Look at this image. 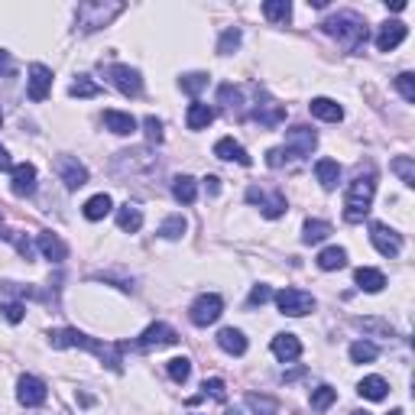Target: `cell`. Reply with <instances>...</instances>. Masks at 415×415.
Masks as SVG:
<instances>
[{
  "instance_id": "obj_54",
  "label": "cell",
  "mask_w": 415,
  "mask_h": 415,
  "mask_svg": "<svg viewBox=\"0 0 415 415\" xmlns=\"http://www.w3.org/2000/svg\"><path fill=\"white\" fill-rule=\"evenodd\" d=\"M350 415H370V412H350Z\"/></svg>"
},
{
  "instance_id": "obj_13",
  "label": "cell",
  "mask_w": 415,
  "mask_h": 415,
  "mask_svg": "<svg viewBox=\"0 0 415 415\" xmlns=\"http://www.w3.org/2000/svg\"><path fill=\"white\" fill-rule=\"evenodd\" d=\"M409 36V26L402 20H390V23L380 26V33H376V49L380 52H393L402 39Z\"/></svg>"
},
{
  "instance_id": "obj_3",
  "label": "cell",
  "mask_w": 415,
  "mask_h": 415,
  "mask_svg": "<svg viewBox=\"0 0 415 415\" xmlns=\"http://www.w3.org/2000/svg\"><path fill=\"white\" fill-rule=\"evenodd\" d=\"M324 33H331V36H338L341 43L348 46L350 52H357L360 46H367V26H364V20L357 17V13H338V17H331V20H324Z\"/></svg>"
},
{
  "instance_id": "obj_15",
  "label": "cell",
  "mask_w": 415,
  "mask_h": 415,
  "mask_svg": "<svg viewBox=\"0 0 415 415\" xmlns=\"http://www.w3.org/2000/svg\"><path fill=\"white\" fill-rule=\"evenodd\" d=\"M246 202H253V204H260L263 208V218H282V214H286V195H279V192H276V195H263L260 188H250V192H246Z\"/></svg>"
},
{
  "instance_id": "obj_36",
  "label": "cell",
  "mask_w": 415,
  "mask_h": 415,
  "mask_svg": "<svg viewBox=\"0 0 415 415\" xmlns=\"http://www.w3.org/2000/svg\"><path fill=\"white\" fill-rule=\"evenodd\" d=\"M218 98H220V104H224L228 114H237V117H240V91H237V88H234V85H220Z\"/></svg>"
},
{
  "instance_id": "obj_1",
  "label": "cell",
  "mask_w": 415,
  "mask_h": 415,
  "mask_svg": "<svg viewBox=\"0 0 415 415\" xmlns=\"http://www.w3.org/2000/svg\"><path fill=\"white\" fill-rule=\"evenodd\" d=\"M49 341H52V348H85V350L101 357L110 370H117V373L124 370V367H120L124 364V360H120V348H110V344H104V341H94V338H88V334H81V331H75V328L52 331Z\"/></svg>"
},
{
  "instance_id": "obj_39",
  "label": "cell",
  "mask_w": 415,
  "mask_h": 415,
  "mask_svg": "<svg viewBox=\"0 0 415 415\" xmlns=\"http://www.w3.org/2000/svg\"><path fill=\"white\" fill-rule=\"evenodd\" d=\"M169 376L176 383H185L188 376H192V360H188V357H176V360H169Z\"/></svg>"
},
{
  "instance_id": "obj_50",
  "label": "cell",
  "mask_w": 415,
  "mask_h": 415,
  "mask_svg": "<svg viewBox=\"0 0 415 415\" xmlns=\"http://www.w3.org/2000/svg\"><path fill=\"white\" fill-rule=\"evenodd\" d=\"M13 72V62H10V52L0 49V75H10Z\"/></svg>"
},
{
  "instance_id": "obj_20",
  "label": "cell",
  "mask_w": 415,
  "mask_h": 415,
  "mask_svg": "<svg viewBox=\"0 0 415 415\" xmlns=\"http://www.w3.org/2000/svg\"><path fill=\"white\" fill-rule=\"evenodd\" d=\"M39 253L49 263H62L68 256V246L62 244L59 234H39Z\"/></svg>"
},
{
  "instance_id": "obj_46",
  "label": "cell",
  "mask_w": 415,
  "mask_h": 415,
  "mask_svg": "<svg viewBox=\"0 0 415 415\" xmlns=\"http://www.w3.org/2000/svg\"><path fill=\"white\" fill-rule=\"evenodd\" d=\"M0 312H4V318H7L10 324H20V322H23V312H26V308L20 305V302H10V305H4Z\"/></svg>"
},
{
  "instance_id": "obj_38",
  "label": "cell",
  "mask_w": 415,
  "mask_h": 415,
  "mask_svg": "<svg viewBox=\"0 0 415 415\" xmlns=\"http://www.w3.org/2000/svg\"><path fill=\"white\" fill-rule=\"evenodd\" d=\"M182 91H188V94H198V91H204L208 88V75L204 72H192V75H182Z\"/></svg>"
},
{
  "instance_id": "obj_43",
  "label": "cell",
  "mask_w": 415,
  "mask_h": 415,
  "mask_svg": "<svg viewBox=\"0 0 415 415\" xmlns=\"http://www.w3.org/2000/svg\"><path fill=\"white\" fill-rule=\"evenodd\" d=\"M240 46V29H228V33L220 36V43H218V52L220 55H230V52Z\"/></svg>"
},
{
  "instance_id": "obj_49",
  "label": "cell",
  "mask_w": 415,
  "mask_h": 415,
  "mask_svg": "<svg viewBox=\"0 0 415 415\" xmlns=\"http://www.w3.org/2000/svg\"><path fill=\"white\" fill-rule=\"evenodd\" d=\"M286 159H289L286 150H270V153H266V166H270V169H279V166H286Z\"/></svg>"
},
{
  "instance_id": "obj_41",
  "label": "cell",
  "mask_w": 415,
  "mask_h": 415,
  "mask_svg": "<svg viewBox=\"0 0 415 415\" xmlns=\"http://www.w3.org/2000/svg\"><path fill=\"white\" fill-rule=\"evenodd\" d=\"M393 172H399V176H402V182H406L409 188L415 185V166H412V159H409V156H399V159L393 162Z\"/></svg>"
},
{
  "instance_id": "obj_10",
  "label": "cell",
  "mask_w": 415,
  "mask_h": 415,
  "mask_svg": "<svg viewBox=\"0 0 415 415\" xmlns=\"http://www.w3.org/2000/svg\"><path fill=\"white\" fill-rule=\"evenodd\" d=\"M46 396H49V390H46V383L39 380V376H20V383H17L20 406L36 409V406H43L46 402Z\"/></svg>"
},
{
  "instance_id": "obj_11",
  "label": "cell",
  "mask_w": 415,
  "mask_h": 415,
  "mask_svg": "<svg viewBox=\"0 0 415 415\" xmlns=\"http://www.w3.org/2000/svg\"><path fill=\"white\" fill-rule=\"evenodd\" d=\"M178 341V334L169 328L166 322H156V324H150V328L140 334V348L143 350H150V348H169V344H176Z\"/></svg>"
},
{
  "instance_id": "obj_26",
  "label": "cell",
  "mask_w": 415,
  "mask_h": 415,
  "mask_svg": "<svg viewBox=\"0 0 415 415\" xmlns=\"http://www.w3.org/2000/svg\"><path fill=\"white\" fill-rule=\"evenodd\" d=\"M348 266V250L344 246H328L318 253V270L331 272V270H344Z\"/></svg>"
},
{
  "instance_id": "obj_17",
  "label": "cell",
  "mask_w": 415,
  "mask_h": 415,
  "mask_svg": "<svg viewBox=\"0 0 415 415\" xmlns=\"http://www.w3.org/2000/svg\"><path fill=\"white\" fill-rule=\"evenodd\" d=\"M272 357L282 360V364L298 360V357H302V341H298L296 334H276V338H272Z\"/></svg>"
},
{
  "instance_id": "obj_16",
  "label": "cell",
  "mask_w": 415,
  "mask_h": 415,
  "mask_svg": "<svg viewBox=\"0 0 415 415\" xmlns=\"http://www.w3.org/2000/svg\"><path fill=\"white\" fill-rule=\"evenodd\" d=\"M10 188H13V195L17 198H26L36 192V166L33 162H20V166H13V182H10Z\"/></svg>"
},
{
  "instance_id": "obj_35",
  "label": "cell",
  "mask_w": 415,
  "mask_h": 415,
  "mask_svg": "<svg viewBox=\"0 0 415 415\" xmlns=\"http://www.w3.org/2000/svg\"><path fill=\"white\" fill-rule=\"evenodd\" d=\"M98 94H101V85L88 75H78V81H72V98H98Z\"/></svg>"
},
{
  "instance_id": "obj_19",
  "label": "cell",
  "mask_w": 415,
  "mask_h": 415,
  "mask_svg": "<svg viewBox=\"0 0 415 415\" xmlns=\"http://www.w3.org/2000/svg\"><path fill=\"white\" fill-rule=\"evenodd\" d=\"M104 127L117 136H130L136 130V120L130 114H124V110H104Z\"/></svg>"
},
{
  "instance_id": "obj_8",
  "label": "cell",
  "mask_w": 415,
  "mask_h": 415,
  "mask_svg": "<svg viewBox=\"0 0 415 415\" xmlns=\"http://www.w3.org/2000/svg\"><path fill=\"white\" fill-rule=\"evenodd\" d=\"M220 312H224V302H220V296H198L195 305H192V324H198V328H208V324H214L220 318Z\"/></svg>"
},
{
  "instance_id": "obj_28",
  "label": "cell",
  "mask_w": 415,
  "mask_h": 415,
  "mask_svg": "<svg viewBox=\"0 0 415 415\" xmlns=\"http://www.w3.org/2000/svg\"><path fill=\"white\" fill-rule=\"evenodd\" d=\"M211 120H214V110L208 107V104H202V101H195L192 107H188V114H185L188 130H204Z\"/></svg>"
},
{
  "instance_id": "obj_4",
  "label": "cell",
  "mask_w": 415,
  "mask_h": 415,
  "mask_svg": "<svg viewBox=\"0 0 415 415\" xmlns=\"http://www.w3.org/2000/svg\"><path fill=\"white\" fill-rule=\"evenodd\" d=\"M276 305L289 318H302V315L315 312V298L308 292H302V289H279L276 292Z\"/></svg>"
},
{
  "instance_id": "obj_42",
  "label": "cell",
  "mask_w": 415,
  "mask_h": 415,
  "mask_svg": "<svg viewBox=\"0 0 415 415\" xmlns=\"http://www.w3.org/2000/svg\"><path fill=\"white\" fill-rule=\"evenodd\" d=\"M396 88H399V94H402L409 104L415 101V75H412V72H402V75L396 78Z\"/></svg>"
},
{
  "instance_id": "obj_37",
  "label": "cell",
  "mask_w": 415,
  "mask_h": 415,
  "mask_svg": "<svg viewBox=\"0 0 415 415\" xmlns=\"http://www.w3.org/2000/svg\"><path fill=\"white\" fill-rule=\"evenodd\" d=\"M334 399H338V390H331V386H318V390H312V409H315V412H324Z\"/></svg>"
},
{
  "instance_id": "obj_30",
  "label": "cell",
  "mask_w": 415,
  "mask_h": 415,
  "mask_svg": "<svg viewBox=\"0 0 415 415\" xmlns=\"http://www.w3.org/2000/svg\"><path fill=\"white\" fill-rule=\"evenodd\" d=\"M110 208H114V202H110V195H94V198H88L85 202V218L88 220H101V218H107L110 214Z\"/></svg>"
},
{
  "instance_id": "obj_6",
  "label": "cell",
  "mask_w": 415,
  "mask_h": 415,
  "mask_svg": "<svg viewBox=\"0 0 415 415\" xmlns=\"http://www.w3.org/2000/svg\"><path fill=\"white\" fill-rule=\"evenodd\" d=\"M107 78H110V85L117 88L120 94H127V98H136V94L143 91V78H140V72L130 68V65H110Z\"/></svg>"
},
{
  "instance_id": "obj_23",
  "label": "cell",
  "mask_w": 415,
  "mask_h": 415,
  "mask_svg": "<svg viewBox=\"0 0 415 415\" xmlns=\"http://www.w3.org/2000/svg\"><path fill=\"white\" fill-rule=\"evenodd\" d=\"M357 393L364 399H370V402H380V399H386V393H390V383L383 380V376H364L360 386H357Z\"/></svg>"
},
{
  "instance_id": "obj_14",
  "label": "cell",
  "mask_w": 415,
  "mask_h": 415,
  "mask_svg": "<svg viewBox=\"0 0 415 415\" xmlns=\"http://www.w3.org/2000/svg\"><path fill=\"white\" fill-rule=\"evenodd\" d=\"M55 172L62 176V182H65L68 188H81L88 182V169L78 159H72V156H59V159H55Z\"/></svg>"
},
{
  "instance_id": "obj_47",
  "label": "cell",
  "mask_w": 415,
  "mask_h": 415,
  "mask_svg": "<svg viewBox=\"0 0 415 415\" xmlns=\"http://www.w3.org/2000/svg\"><path fill=\"white\" fill-rule=\"evenodd\" d=\"M143 127H146V136H150V143H162V124L156 117H146L143 120Z\"/></svg>"
},
{
  "instance_id": "obj_27",
  "label": "cell",
  "mask_w": 415,
  "mask_h": 415,
  "mask_svg": "<svg viewBox=\"0 0 415 415\" xmlns=\"http://www.w3.org/2000/svg\"><path fill=\"white\" fill-rule=\"evenodd\" d=\"M117 228L127 230V234H136V230L143 228V211H140L136 204H124L117 211Z\"/></svg>"
},
{
  "instance_id": "obj_52",
  "label": "cell",
  "mask_w": 415,
  "mask_h": 415,
  "mask_svg": "<svg viewBox=\"0 0 415 415\" xmlns=\"http://www.w3.org/2000/svg\"><path fill=\"white\" fill-rule=\"evenodd\" d=\"M0 169H10V172H13V162H10V153L4 150V146H0Z\"/></svg>"
},
{
  "instance_id": "obj_5",
  "label": "cell",
  "mask_w": 415,
  "mask_h": 415,
  "mask_svg": "<svg viewBox=\"0 0 415 415\" xmlns=\"http://www.w3.org/2000/svg\"><path fill=\"white\" fill-rule=\"evenodd\" d=\"M124 10V4H81L78 7V26L81 29H98V26H104L107 20H114Z\"/></svg>"
},
{
  "instance_id": "obj_40",
  "label": "cell",
  "mask_w": 415,
  "mask_h": 415,
  "mask_svg": "<svg viewBox=\"0 0 415 415\" xmlns=\"http://www.w3.org/2000/svg\"><path fill=\"white\" fill-rule=\"evenodd\" d=\"M246 402H250V409H253V412H263V415H276V409H279V402H276V399L256 396V393H250V396H246Z\"/></svg>"
},
{
  "instance_id": "obj_44",
  "label": "cell",
  "mask_w": 415,
  "mask_h": 415,
  "mask_svg": "<svg viewBox=\"0 0 415 415\" xmlns=\"http://www.w3.org/2000/svg\"><path fill=\"white\" fill-rule=\"evenodd\" d=\"M204 396H214L218 402H224V399H228V390H224V380H218V376H214V380H204Z\"/></svg>"
},
{
  "instance_id": "obj_9",
  "label": "cell",
  "mask_w": 415,
  "mask_h": 415,
  "mask_svg": "<svg viewBox=\"0 0 415 415\" xmlns=\"http://www.w3.org/2000/svg\"><path fill=\"white\" fill-rule=\"evenodd\" d=\"M370 240L373 246H376V253L383 256H399V250H402V234H396L393 228H386V224H370Z\"/></svg>"
},
{
  "instance_id": "obj_48",
  "label": "cell",
  "mask_w": 415,
  "mask_h": 415,
  "mask_svg": "<svg viewBox=\"0 0 415 415\" xmlns=\"http://www.w3.org/2000/svg\"><path fill=\"white\" fill-rule=\"evenodd\" d=\"M270 298H272L270 286H253V292H250V308H253V305H263V302H270Z\"/></svg>"
},
{
  "instance_id": "obj_24",
  "label": "cell",
  "mask_w": 415,
  "mask_h": 415,
  "mask_svg": "<svg viewBox=\"0 0 415 415\" xmlns=\"http://www.w3.org/2000/svg\"><path fill=\"white\" fill-rule=\"evenodd\" d=\"M354 279L364 292H383V286H386V276H383L380 270H373V266H360V270L354 272Z\"/></svg>"
},
{
  "instance_id": "obj_25",
  "label": "cell",
  "mask_w": 415,
  "mask_h": 415,
  "mask_svg": "<svg viewBox=\"0 0 415 415\" xmlns=\"http://www.w3.org/2000/svg\"><path fill=\"white\" fill-rule=\"evenodd\" d=\"M312 114L315 117H322V120H328V124H338L341 117H344V107H341L338 101H331V98H315L312 104Z\"/></svg>"
},
{
  "instance_id": "obj_34",
  "label": "cell",
  "mask_w": 415,
  "mask_h": 415,
  "mask_svg": "<svg viewBox=\"0 0 415 415\" xmlns=\"http://www.w3.org/2000/svg\"><path fill=\"white\" fill-rule=\"evenodd\" d=\"M182 234H185V218L182 214H169V218L162 220V228H159L162 240H178Z\"/></svg>"
},
{
  "instance_id": "obj_31",
  "label": "cell",
  "mask_w": 415,
  "mask_h": 415,
  "mask_svg": "<svg viewBox=\"0 0 415 415\" xmlns=\"http://www.w3.org/2000/svg\"><path fill=\"white\" fill-rule=\"evenodd\" d=\"M328 234H331L328 220H305V228H302V240L305 244H322V240H328Z\"/></svg>"
},
{
  "instance_id": "obj_7",
  "label": "cell",
  "mask_w": 415,
  "mask_h": 415,
  "mask_svg": "<svg viewBox=\"0 0 415 415\" xmlns=\"http://www.w3.org/2000/svg\"><path fill=\"white\" fill-rule=\"evenodd\" d=\"M49 88H52V72L39 62L29 65V78H26V94H29V101L33 104H43L49 98Z\"/></svg>"
},
{
  "instance_id": "obj_32",
  "label": "cell",
  "mask_w": 415,
  "mask_h": 415,
  "mask_svg": "<svg viewBox=\"0 0 415 415\" xmlns=\"http://www.w3.org/2000/svg\"><path fill=\"white\" fill-rule=\"evenodd\" d=\"M263 13H266V20H272V23H286V20L292 17V4H289V0H266V4H263Z\"/></svg>"
},
{
  "instance_id": "obj_21",
  "label": "cell",
  "mask_w": 415,
  "mask_h": 415,
  "mask_svg": "<svg viewBox=\"0 0 415 415\" xmlns=\"http://www.w3.org/2000/svg\"><path fill=\"white\" fill-rule=\"evenodd\" d=\"M218 348H220V350H228V354H234V357L246 354V338H244V331L224 328V331L218 334Z\"/></svg>"
},
{
  "instance_id": "obj_18",
  "label": "cell",
  "mask_w": 415,
  "mask_h": 415,
  "mask_svg": "<svg viewBox=\"0 0 415 415\" xmlns=\"http://www.w3.org/2000/svg\"><path fill=\"white\" fill-rule=\"evenodd\" d=\"M214 156H218V159H228V162H240V166H250V162H253L250 153H246L240 143H234L230 136H224V140L214 143Z\"/></svg>"
},
{
  "instance_id": "obj_12",
  "label": "cell",
  "mask_w": 415,
  "mask_h": 415,
  "mask_svg": "<svg viewBox=\"0 0 415 415\" xmlns=\"http://www.w3.org/2000/svg\"><path fill=\"white\" fill-rule=\"evenodd\" d=\"M315 143H318V140H315V130H308V127H292L286 133V146H282V150H286L289 156H308L315 150Z\"/></svg>"
},
{
  "instance_id": "obj_45",
  "label": "cell",
  "mask_w": 415,
  "mask_h": 415,
  "mask_svg": "<svg viewBox=\"0 0 415 415\" xmlns=\"http://www.w3.org/2000/svg\"><path fill=\"white\" fill-rule=\"evenodd\" d=\"M7 240H13V246L20 250V256H23V260H33V244H29L26 237H20V234H13V230H10Z\"/></svg>"
},
{
  "instance_id": "obj_33",
  "label": "cell",
  "mask_w": 415,
  "mask_h": 415,
  "mask_svg": "<svg viewBox=\"0 0 415 415\" xmlns=\"http://www.w3.org/2000/svg\"><path fill=\"white\" fill-rule=\"evenodd\" d=\"M376 357H380V350H376V344H370V341H354V344H350V360H354V364H370Z\"/></svg>"
},
{
  "instance_id": "obj_2",
  "label": "cell",
  "mask_w": 415,
  "mask_h": 415,
  "mask_svg": "<svg viewBox=\"0 0 415 415\" xmlns=\"http://www.w3.org/2000/svg\"><path fill=\"white\" fill-rule=\"evenodd\" d=\"M373 195H376L373 176H357L348 188V198H344V220H348V224H360V220L370 214Z\"/></svg>"
},
{
  "instance_id": "obj_55",
  "label": "cell",
  "mask_w": 415,
  "mask_h": 415,
  "mask_svg": "<svg viewBox=\"0 0 415 415\" xmlns=\"http://www.w3.org/2000/svg\"><path fill=\"white\" fill-rule=\"evenodd\" d=\"M0 124H4V110H0Z\"/></svg>"
},
{
  "instance_id": "obj_29",
  "label": "cell",
  "mask_w": 415,
  "mask_h": 415,
  "mask_svg": "<svg viewBox=\"0 0 415 415\" xmlns=\"http://www.w3.org/2000/svg\"><path fill=\"white\" fill-rule=\"evenodd\" d=\"M172 195H176V202H182V204H195V198H198L195 178H192V176H178L176 182H172Z\"/></svg>"
},
{
  "instance_id": "obj_22",
  "label": "cell",
  "mask_w": 415,
  "mask_h": 415,
  "mask_svg": "<svg viewBox=\"0 0 415 415\" xmlns=\"http://www.w3.org/2000/svg\"><path fill=\"white\" fill-rule=\"evenodd\" d=\"M315 176H318L324 192H331V188H338V182H341V166L334 159H318L315 162Z\"/></svg>"
},
{
  "instance_id": "obj_53",
  "label": "cell",
  "mask_w": 415,
  "mask_h": 415,
  "mask_svg": "<svg viewBox=\"0 0 415 415\" xmlns=\"http://www.w3.org/2000/svg\"><path fill=\"white\" fill-rule=\"evenodd\" d=\"M390 415H402V412H399V409H393V412H390Z\"/></svg>"
},
{
  "instance_id": "obj_51",
  "label": "cell",
  "mask_w": 415,
  "mask_h": 415,
  "mask_svg": "<svg viewBox=\"0 0 415 415\" xmlns=\"http://www.w3.org/2000/svg\"><path fill=\"white\" fill-rule=\"evenodd\" d=\"M204 188H208V195H218V192H220V178L218 176H208V178H204Z\"/></svg>"
}]
</instances>
